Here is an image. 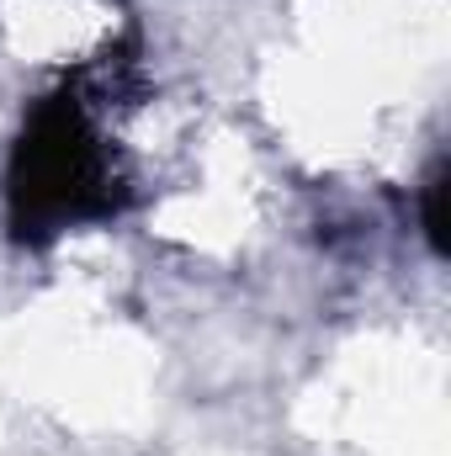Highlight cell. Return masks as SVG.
Returning <instances> with one entry per match:
<instances>
[{"mask_svg":"<svg viewBox=\"0 0 451 456\" xmlns=\"http://www.w3.org/2000/svg\"><path fill=\"white\" fill-rule=\"evenodd\" d=\"M5 197L16 239H53L59 228L112 218L122 208L112 154L96 138L86 102L75 91H59L32 112L11 154Z\"/></svg>","mask_w":451,"mask_h":456,"instance_id":"obj_1","label":"cell"},{"mask_svg":"<svg viewBox=\"0 0 451 456\" xmlns=\"http://www.w3.org/2000/svg\"><path fill=\"white\" fill-rule=\"evenodd\" d=\"M425 233L447 255V165H436L430 181H425Z\"/></svg>","mask_w":451,"mask_h":456,"instance_id":"obj_2","label":"cell"}]
</instances>
